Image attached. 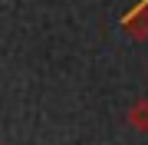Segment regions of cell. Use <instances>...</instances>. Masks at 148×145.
<instances>
[{"label": "cell", "instance_id": "cell-1", "mask_svg": "<svg viewBox=\"0 0 148 145\" xmlns=\"http://www.w3.org/2000/svg\"><path fill=\"white\" fill-rule=\"evenodd\" d=\"M125 27H128V33H135V36H148V7L132 10L128 20H125Z\"/></svg>", "mask_w": 148, "mask_h": 145}, {"label": "cell", "instance_id": "cell-2", "mask_svg": "<svg viewBox=\"0 0 148 145\" xmlns=\"http://www.w3.org/2000/svg\"><path fill=\"white\" fill-rule=\"evenodd\" d=\"M128 122H132L135 129L148 132V102H145V99H138L135 106H132V112H128Z\"/></svg>", "mask_w": 148, "mask_h": 145}, {"label": "cell", "instance_id": "cell-3", "mask_svg": "<svg viewBox=\"0 0 148 145\" xmlns=\"http://www.w3.org/2000/svg\"><path fill=\"white\" fill-rule=\"evenodd\" d=\"M142 7H148V0H145V3H142Z\"/></svg>", "mask_w": 148, "mask_h": 145}]
</instances>
